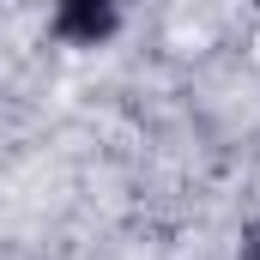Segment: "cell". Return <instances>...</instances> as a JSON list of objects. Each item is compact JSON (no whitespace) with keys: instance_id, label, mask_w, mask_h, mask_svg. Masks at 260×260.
Here are the masks:
<instances>
[{"instance_id":"obj_1","label":"cell","mask_w":260,"mask_h":260,"mask_svg":"<svg viewBox=\"0 0 260 260\" xmlns=\"http://www.w3.org/2000/svg\"><path fill=\"white\" fill-rule=\"evenodd\" d=\"M121 24L115 0H55V37L61 43H79V49H97L109 43Z\"/></svg>"},{"instance_id":"obj_2","label":"cell","mask_w":260,"mask_h":260,"mask_svg":"<svg viewBox=\"0 0 260 260\" xmlns=\"http://www.w3.org/2000/svg\"><path fill=\"white\" fill-rule=\"evenodd\" d=\"M242 260H260V224L248 230V236H242Z\"/></svg>"}]
</instances>
